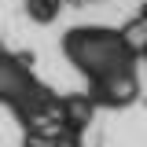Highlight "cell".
Listing matches in <instances>:
<instances>
[{"label":"cell","mask_w":147,"mask_h":147,"mask_svg":"<svg viewBox=\"0 0 147 147\" xmlns=\"http://www.w3.org/2000/svg\"><path fill=\"white\" fill-rule=\"evenodd\" d=\"M55 7H59V0H30V15L37 18H52Z\"/></svg>","instance_id":"obj_1"}]
</instances>
